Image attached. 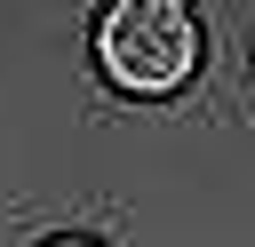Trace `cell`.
Here are the masks:
<instances>
[{"label":"cell","instance_id":"6da1fadb","mask_svg":"<svg viewBox=\"0 0 255 247\" xmlns=\"http://www.w3.org/2000/svg\"><path fill=\"white\" fill-rule=\"evenodd\" d=\"M96 64L128 96H175L199 72V16L183 0H120L96 16Z\"/></svg>","mask_w":255,"mask_h":247},{"label":"cell","instance_id":"7a4b0ae2","mask_svg":"<svg viewBox=\"0 0 255 247\" xmlns=\"http://www.w3.org/2000/svg\"><path fill=\"white\" fill-rule=\"evenodd\" d=\"M48 247H104V239H80V231H72V239H48Z\"/></svg>","mask_w":255,"mask_h":247}]
</instances>
